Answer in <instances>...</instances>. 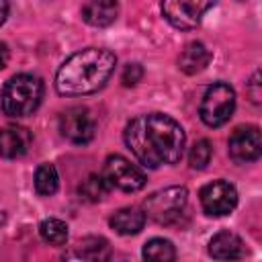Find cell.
<instances>
[{"label":"cell","mask_w":262,"mask_h":262,"mask_svg":"<svg viewBox=\"0 0 262 262\" xmlns=\"http://www.w3.org/2000/svg\"><path fill=\"white\" fill-rule=\"evenodd\" d=\"M123 137L135 160L151 170L176 164L182 158L186 143L180 123L164 113H147L131 119Z\"/></svg>","instance_id":"cell-1"},{"label":"cell","mask_w":262,"mask_h":262,"mask_svg":"<svg viewBox=\"0 0 262 262\" xmlns=\"http://www.w3.org/2000/svg\"><path fill=\"white\" fill-rule=\"evenodd\" d=\"M117 57L102 47H86L72 53L55 74V90L61 96H84L98 92L113 76Z\"/></svg>","instance_id":"cell-2"},{"label":"cell","mask_w":262,"mask_h":262,"mask_svg":"<svg viewBox=\"0 0 262 262\" xmlns=\"http://www.w3.org/2000/svg\"><path fill=\"white\" fill-rule=\"evenodd\" d=\"M43 80L35 74L12 76L0 94V108L10 119H23L33 115L43 100Z\"/></svg>","instance_id":"cell-3"},{"label":"cell","mask_w":262,"mask_h":262,"mask_svg":"<svg viewBox=\"0 0 262 262\" xmlns=\"http://www.w3.org/2000/svg\"><path fill=\"white\" fill-rule=\"evenodd\" d=\"M186 203H188L186 186H166L162 190L151 192L143 201V213L147 219L160 225H172L180 219Z\"/></svg>","instance_id":"cell-4"},{"label":"cell","mask_w":262,"mask_h":262,"mask_svg":"<svg viewBox=\"0 0 262 262\" xmlns=\"http://www.w3.org/2000/svg\"><path fill=\"white\" fill-rule=\"evenodd\" d=\"M235 111V92L225 82H215L203 94L199 115L207 127H221L225 125Z\"/></svg>","instance_id":"cell-5"},{"label":"cell","mask_w":262,"mask_h":262,"mask_svg":"<svg viewBox=\"0 0 262 262\" xmlns=\"http://www.w3.org/2000/svg\"><path fill=\"white\" fill-rule=\"evenodd\" d=\"M102 176L106 178L111 188H119L123 192H137L147 182L145 172L137 164H133L131 160H127V158H123L119 154L106 158Z\"/></svg>","instance_id":"cell-6"},{"label":"cell","mask_w":262,"mask_h":262,"mask_svg":"<svg viewBox=\"0 0 262 262\" xmlns=\"http://www.w3.org/2000/svg\"><path fill=\"white\" fill-rule=\"evenodd\" d=\"M217 0H162L164 18L180 31H190L201 25L203 14L215 6Z\"/></svg>","instance_id":"cell-7"},{"label":"cell","mask_w":262,"mask_h":262,"mask_svg":"<svg viewBox=\"0 0 262 262\" xmlns=\"http://www.w3.org/2000/svg\"><path fill=\"white\" fill-rule=\"evenodd\" d=\"M61 137L76 145H86L94 139L96 133V121L92 113L86 106H70L59 115L57 121Z\"/></svg>","instance_id":"cell-8"},{"label":"cell","mask_w":262,"mask_h":262,"mask_svg":"<svg viewBox=\"0 0 262 262\" xmlns=\"http://www.w3.org/2000/svg\"><path fill=\"white\" fill-rule=\"evenodd\" d=\"M199 199H201V207L207 215L221 217V215H227L235 209L237 190L233 184H229L225 180H213L201 188Z\"/></svg>","instance_id":"cell-9"},{"label":"cell","mask_w":262,"mask_h":262,"mask_svg":"<svg viewBox=\"0 0 262 262\" xmlns=\"http://www.w3.org/2000/svg\"><path fill=\"white\" fill-rule=\"evenodd\" d=\"M227 151L229 158L237 164H250L256 162L262 154V139H260V129L256 125H244L237 127L227 141Z\"/></svg>","instance_id":"cell-10"},{"label":"cell","mask_w":262,"mask_h":262,"mask_svg":"<svg viewBox=\"0 0 262 262\" xmlns=\"http://www.w3.org/2000/svg\"><path fill=\"white\" fill-rule=\"evenodd\" d=\"M31 147V133L25 127L8 125L0 129V156L6 160L23 158Z\"/></svg>","instance_id":"cell-11"},{"label":"cell","mask_w":262,"mask_h":262,"mask_svg":"<svg viewBox=\"0 0 262 262\" xmlns=\"http://www.w3.org/2000/svg\"><path fill=\"white\" fill-rule=\"evenodd\" d=\"M119 16V0H84L82 18L90 27L104 29L113 25Z\"/></svg>","instance_id":"cell-12"},{"label":"cell","mask_w":262,"mask_h":262,"mask_svg":"<svg viewBox=\"0 0 262 262\" xmlns=\"http://www.w3.org/2000/svg\"><path fill=\"white\" fill-rule=\"evenodd\" d=\"M209 254L215 260H237L244 258V242L233 231H219L209 242Z\"/></svg>","instance_id":"cell-13"},{"label":"cell","mask_w":262,"mask_h":262,"mask_svg":"<svg viewBox=\"0 0 262 262\" xmlns=\"http://www.w3.org/2000/svg\"><path fill=\"white\" fill-rule=\"evenodd\" d=\"M145 213L139 207H123L119 211H115V215L108 219L111 227L119 233V235H135L143 229L145 225Z\"/></svg>","instance_id":"cell-14"},{"label":"cell","mask_w":262,"mask_h":262,"mask_svg":"<svg viewBox=\"0 0 262 262\" xmlns=\"http://www.w3.org/2000/svg\"><path fill=\"white\" fill-rule=\"evenodd\" d=\"M209 61H211V53H209V49H207L201 41L188 43V45L180 51V55H178V68H180L184 74H188V76L203 72V70L209 66Z\"/></svg>","instance_id":"cell-15"},{"label":"cell","mask_w":262,"mask_h":262,"mask_svg":"<svg viewBox=\"0 0 262 262\" xmlns=\"http://www.w3.org/2000/svg\"><path fill=\"white\" fill-rule=\"evenodd\" d=\"M76 258H82V260H92V262H100V260H108L111 258V246L104 237H98V235H90V237H84L78 242L76 246Z\"/></svg>","instance_id":"cell-16"},{"label":"cell","mask_w":262,"mask_h":262,"mask_svg":"<svg viewBox=\"0 0 262 262\" xmlns=\"http://www.w3.org/2000/svg\"><path fill=\"white\" fill-rule=\"evenodd\" d=\"M111 190V184L106 182V178L102 174H90L86 180H82L80 188H78V194L82 201H88V203H98L102 201Z\"/></svg>","instance_id":"cell-17"},{"label":"cell","mask_w":262,"mask_h":262,"mask_svg":"<svg viewBox=\"0 0 262 262\" xmlns=\"http://www.w3.org/2000/svg\"><path fill=\"white\" fill-rule=\"evenodd\" d=\"M141 256L149 262H172L176 258V250H174V244L170 239L151 237L149 242H145Z\"/></svg>","instance_id":"cell-18"},{"label":"cell","mask_w":262,"mask_h":262,"mask_svg":"<svg viewBox=\"0 0 262 262\" xmlns=\"http://www.w3.org/2000/svg\"><path fill=\"white\" fill-rule=\"evenodd\" d=\"M59 188V176L53 164H41L35 172V190L41 196H51Z\"/></svg>","instance_id":"cell-19"},{"label":"cell","mask_w":262,"mask_h":262,"mask_svg":"<svg viewBox=\"0 0 262 262\" xmlns=\"http://www.w3.org/2000/svg\"><path fill=\"white\" fill-rule=\"evenodd\" d=\"M39 235H41V239L45 244L63 246L68 242V225L61 219H55V217L43 219L39 223Z\"/></svg>","instance_id":"cell-20"},{"label":"cell","mask_w":262,"mask_h":262,"mask_svg":"<svg viewBox=\"0 0 262 262\" xmlns=\"http://www.w3.org/2000/svg\"><path fill=\"white\" fill-rule=\"evenodd\" d=\"M211 156H213V145L209 139H201L196 141L192 147H190V154H188V164L190 168L194 170H205L207 164L211 162Z\"/></svg>","instance_id":"cell-21"},{"label":"cell","mask_w":262,"mask_h":262,"mask_svg":"<svg viewBox=\"0 0 262 262\" xmlns=\"http://www.w3.org/2000/svg\"><path fill=\"white\" fill-rule=\"evenodd\" d=\"M141 78H143V68L139 63H127L123 70V76H121L125 86H135Z\"/></svg>","instance_id":"cell-22"},{"label":"cell","mask_w":262,"mask_h":262,"mask_svg":"<svg viewBox=\"0 0 262 262\" xmlns=\"http://www.w3.org/2000/svg\"><path fill=\"white\" fill-rule=\"evenodd\" d=\"M260 72H254V76H252V80L248 82V92H250V98H252V102H260Z\"/></svg>","instance_id":"cell-23"},{"label":"cell","mask_w":262,"mask_h":262,"mask_svg":"<svg viewBox=\"0 0 262 262\" xmlns=\"http://www.w3.org/2000/svg\"><path fill=\"white\" fill-rule=\"evenodd\" d=\"M8 57H10V53H8V45L0 41V70H4V68H6Z\"/></svg>","instance_id":"cell-24"},{"label":"cell","mask_w":262,"mask_h":262,"mask_svg":"<svg viewBox=\"0 0 262 262\" xmlns=\"http://www.w3.org/2000/svg\"><path fill=\"white\" fill-rule=\"evenodd\" d=\"M8 0H0V25L6 20V16H8Z\"/></svg>","instance_id":"cell-25"},{"label":"cell","mask_w":262,"mask_h":262,"mask_svg":"<svg viewBox=\"0 0 262 262\" xmlns=\"http://www.w3.org/2000/svg\"><path fill=\"white\" fill-rule=\"evenodd\" d=\"M4 219H6V217H4V213H0V225L4 223Z\"/></svg>","instance_id":"cell-26"}]
</instances>
